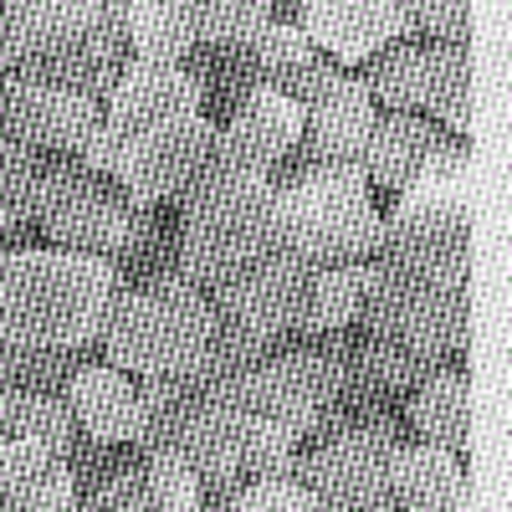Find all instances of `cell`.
<instances>
[{"label":"cell","mask_w":512,"mask_h":512,"mask_svg":"<svg viewBox=\"0 0 512 512\" xmlns=\"http://www.w3.org/2000/svg\"><path fill=\"white\" fill-rule=\"evenodd\" d=\"M297 31L313 41V52L328 57L333 67L349 62H374L379 52L415 41L410 6L405 0H313L297 11Z\"/></svg>","instance_id":"4fadbf2b"},{"label":"cell","mask_w":512,"mask_h":512,"mask_svg":"<svg viewBox=\"0 0 512 512\" xmlns=\"http://www.w3.org/2000/svg\"><path fill=\"white\" fill-rule=\"evenodd\" d=\"M390 507L395 512H466V461L441 446L405 441L390 466Z\"/></svg>","instance_id":"ac0fdd59"},{"label":"cell","mask_w":512,"mask_h":512,"mask_svg":"<svg viewBox=\"0 0 512 512\" xmlns=\"http://www.w3.org/2000/svg\"><path fill=\"white\" fill-rule=\"evenodd\" d=\"M123 292L118 262L57 246L0 256V344L41 354L98 349L103 323Z\"/></svg>","instance_id":"6da1fadb"},{"label":"cell","mask_w":512,"mask_h":512,"mask_svg":"<svg viewBox=\"0 0 512 512\" xmlns=\"http://www.w3.org/2000/svg\"><path fill=\"white\" fill-rule=\"evenodd\" d=\"M405 446V431L395 415L349 420L328 441H313V451L297 456V477L313 492L323 512H395L390 507V466Z\"/></svg>","instance_id":"ba28073f"},{"label":"cell","mask_w":512,"mask_h":512,"mask_svg":"<svg viewBox=\"0 0 512 512\" xmlns=\"http://www.w3.org/2000/svg\"><path fill=\"white\" fill-rule=\"evenodd\" d=\"M313 62H318L313 41L297 31L292 21H267L262 36L246 47V67L256 77V88H287V82L303 67H313Z\"/></svg>","instance_id":"cb8c5ba5"},{"label":"cell","mask_w":512,"mask_h":512,"mask_svg":"<svg viewBox=\"0 0 512 512\" xmlns=\"http://www.w3.org/2000/svg\"><path fill=\"white\" fill-rule=\"evenodd\" d=\"M410 425L425 446L466 456L472 446V379L466 369H441L410 395Z\"/></svg>","instance_id":"d6986e66"},{"label":"cell","mask_w":512,"mask_h":512,"mask_svg":"<svg viewBox=\"0 0 512 512\" xmlns=\"http://www.w3.org/2000/svg\"><path fill=\"white\" fill-rule=\"evenodd\" d=\"M41 164H47V154L26 149L21 139H11L0 128V221L31 231V190H36Z\"/></svg>","instance_id":"4316f807"},{"label":"cell","mask_w":512,"mask_h":512,"mask_svg":"<svg viewBox=\"0 0 512 512\" xmlns=\"http://www.w3.org/2000/svg\"><path fill=\"white\" fill-rule=\"evenodd\" d=\"M472 72V52L466 47H431V41H400V47L379 52L359 82L384 113H431L436 98L451 88L456 77Z\"/></svg>","instance_id":"5bb4252c"},{"label":"cell","mask_w":512,"mask_h":512,"mask_svg":"<svg viewBox=\"0 0 512 512\" xmlns=\"http://www.w3.org/2000/svg\"><path fill=\"white\" fill-rule=\"evenodd\" d=\"M98 123H103V103L41 77L0 72V128L11 139H21L26 149L77 159L82 144L98 134Z\"/></svg>","instance_id":"8fae6325"},{"label":"cell","mask_w":512,"mask_h":512,"mask_svg":"<svg viewBox=\"0 0 512 512\" xmlns=\"http://www.w3.org/2000/svg\"><path fill=\"white\" fill-rule=\"evenodd\" d=\"M134 390H139V441H134V451L149 456V451L175 441L180 420L195 400V379H144Z\"/></svg>","instance_id":"d4e9b609"},{"label":"cell","mask_w":512,"mask_h":512,"mask_svg":"<svg viewBox=\"0 0 512 512\" xmlns=\"http://www.w3.org/2000/svg\"><path fill=\"white\" fill-rule=\"evenodd\" d=\"M472 246H379L364 262L359 333L390 338L441 364L466 354Z\"/></svg>","instance_id":"7a4b0ae2"},{"label":"cell","mask_w":512,"mask_h":512,"mask_svg":"<svg viewBox=\"0 0 512 512\" xmlns=\"http://www.w3.org/2000/svg\"><path fill=\"white\" fill-rule=\"evenodd\" d=\"M308 108L292 103L277 88H251L226 123H216V154L210 164L221 169H246V175H277V169L303 144Z\"/></svg>","instance_id":"7c38bea8"},{"label":"cell","mask_w":512,"mask_h":512,"mask_svg":"<svg viewBox=\"0 0 512 512\" xmlns=\"http://www.w3.org/2000/svg\"><path fill=\"white\" fill-rule=\"evenodd\" d=\"M62 400L77 420V431L93 446H134L139 441V390L128 374L93 359L72 374Z\"/></svg>","instance_id":"2e32d148"},{"label":"cell","mask_w":512,"mask_h":512,"mask_svg":"<svg viewBox=\"0 0 512 512\" xmlns=\"http://www.w3.org/2000/svg\"><path fill=\"white\" fill-rule=\"evenodd\" d=\"M359 308H364V262L313 272L308 303H303V318H297V333H292V338L349 333V328L359 323Z\"/></svg>","instance_id":"44dd1931"},{"label":"cell","mask_w":512,"mask_h":512,"mask_svg":"<svg viewBox=\"0 0 512 512\" xmlns=\"http://www.w3.org/2000/svg\"><path fill=\"white\" fill-rule=\"evenodd\" d=\"M52 466H57V456L41 451V446L26 441V436H11L6 446H0V482H26V477L52 472Z\"/></svg>","instance_id":"1f68e13d"},{"label":"cell","mask_w":512,"mask_h":512,"mask_svg":"<svg viewBox=\"0 0 512 512\" xmlns=\"http://www.w3.org/2000/svg\"><path fill=\"white\" fill-rule=\"evenodd\" d=\"M308 282H313V267H303L292 251L277 246L267 262H256L251 272L221 282L205 297L226 328H236L246 338H262V344H287L297 333V318H303Z\"/></svg>","instance_id":"30bf717a"},{"label":"cell","mask_w":512,"mask_h":512,"mask_svg":"<svg viewBox=\"0 0 512 512\" xmlns=\"http://www.w3.org/2000/svg\"><path fill=\"white\" fill-rule=\"evenodd\" d=\"M98 349H82V354H41V349H11L0 344V379H11L16 390H31V395H62L72 374L82 364H93Z\"/></svg>","instance_id":"484cf974"},{"label":"cell","mask_w":512,"mask_h":512,"mask_svg":"<svg viewBox=\"0 0 512 512\" xmlns=\"http://www.w3.org/2000/svg\"><path fill=\"white\" fill-rule=\"evenodd\" d=\"M277 251V185L272 175L205 164V175L180 200L175 262L180 277L200 292L251 272Z\"/></svg>","instance_id":"3957f363"},{"label":"cell","mask_w":512,"mask_h":512,"mask_svg":"<svg viewBox=\"0 0 512 512\" xmlns=\"http://www.w3.org/2000/svg\"><path fill=\"white\" fill-rule=\"evenodd\" d=\"M446 144H456V139H446L441 123H431V118H420V113H379L374 134L364 144V159H359V175H364V185H379V190L400 195Z\"/></svg>","instance_id":"e0dca14e"},{"label":"cell","mask_w":512,"mask_h":512,"mask_svg":"<svg viewBox=\"0 0 512 512\" xmlns=\"http://www.w3.org/2000/svg\"><path fill=\"white\" fill-rule=\"evenodd\" d=\"M221 512H323L313 502V492L292 477H277V482H246Z\"/></svg>","instance_id":"4dcf8cb0"},{"label":"cell","mask_w":512,"mask_h":512,"mask_svg":"<svg viewBox=\"0 0 512 512\" xmlns=\"http://www.w3.org/2000/svg\"><path fill=\"white\" fill-rule=\"evenodd\" d=\"M108 26V0H11L0 6V72L41 77L88 52Z\"/></svg>","instance_id":"9c48e42d"},{"label":"cell","mask_w":512,"mask_h":512,"mask_svg":"<svg viewBox=\"0 0 512 512\" xmlns=\"http://www.w3.org/2000/svg\"><path fill=\"white\" fill-rule=\"evenodd\" d=\"M185 16L200 52H246L272 21V6H262V0H195V6H185Z\"/></svg>","instance_id":"603a6c76"},{"label":"cell","mask_w":512,"mask_h":512,"mask_svg":"<svg viewBox=\"0 0 512 512\" xmlns=\"http://www.w3.org/2000/svg\"><path fill=\"white\" fill-rule=\"evenodd\" d=\"M221 318L210 297L180 272L118 292L98 338V364L139 379H195L216 349Z\"/></svg>","instance_id":"277c9868"},{"label":"cell","mask_w":512,"mask_h":512,"mask_svg":"<svg viewBox=\"0 0 512 512\" xmlns=\"http://www.w3.org/2000/svg\"><path fill=\"white\" fill-rule=\"evenodd\" d=\"M374 118H379V108H374V98L364 93V82H359L354 72H344L323 98L308 103L303 144H297V154L287 159V169H277L272 180L297 175V169H323V164H349V169H359L364 144H369V134H374Z\"/></svg>","instance_id":"9a60e30c"},{"label":"cell","mask_w":512,"mask_h":512,"mask_svg":"<svg viewBox=\"0 0 512 512\" xmlns=\"http://www.w3.org/2000/svg\"><path fill=\"white\" fill-rule=\"evenodd\" d=\"M144 492L159 512H205V492H200L195 472L185 466V456L169 451V446L144 456Z\"/></svg>","instance_id":"83f0119b"},{"label":"cell","mask_w":512,"mask_h":512,"mask_svg":"<svg viewBox=\"0 0 512 512\" xmlns=\"http://www.w3.org/2000/svg\"><path fill=\"white\" fill-rule=\"evenodd\" d=\"M128 57L154 67H185L195 57V31L180 0H118Z\"/></svg>","instance_id":"ffe728a7"},{"label":"cell","mask_w":512,"mask_h":512,"mask_svg":"<svg viewBox=\"0 0 512 512\" xmlns=\"http://www.w3.org/2000/svg\"><path fill=\"white\" fill-rule=\"evenodd\" d=\"M16 400H21V390L11 379H0V446L16 436Z\"/></svg>","instance_id":"d6a6232c"},{"label":"cell","mask_w":512,"mask_h":512,"mask_svg":"<svg viewBox=\"0 0 512 512\" xmlns=\"http://www.w3.org/2000/svg\"><path fill=\"white\" fill-rule=\"evenodd\" d=\"M0 512H77V477L72 466H52L26 482H0Z\"/></svg>","instance_id":"f1b7e54d"},{"label":"cell","mask_w":512,"mask_h":512,"mask_svg":"<svg viewBox=\"0 0 512 512\" xmlns=\"http://www.w3.org/2000/svg\"><path fill=\"white\" fill-rule=\"evenodd\" d=\"M405 6H410L415 36H425L431 47H466L472 41L477 11L466 0H405Z\"/></svg>","instance_id":"f546056e"},{"label":"cell","mask_w":512,"mask_h":512,"mask_svg":"<svg viewBox=\"0 0 512 512\" xmlns=\"http://www.w3.org/2000/svg\"><path fill=\"white\" fill-rule=\"evenodd\" d=\"M159 210L134 205L123 190H113L103 175H93L82 159L47 154L31 190V231H41L57 251L103 256V262H128L144 236L154 231Z\"/></svg>","instance_id":"52a82bcc"},{"label":"cell","mask_w":512,"mask_h":512,"mask_svg":"<svg viewBox=\"0 0 512 512\" xmlns=\"http://www.w3.org/2000/svg\"><path fill=\"white\" fill-rule=\"evenodd\" d=\"M277 185V246L303 267L328 272L369 262L379 251V205L359 169L323 164L272 180Z\"/></svg>","instance_id":"8992f818"},{"label":"cell","mask_w":512,"mask_h":512,"mask_svg":"<svg viewBox=\"0 0 512 512\" xmlns=\"http://www.w3.org/2000/svg\"><path fill=\"white\" fill-rule=\"evenodd\" d=\"M21 246H26V231L11 226V221H0V256H6V251H21Z\"/></svg>","instance_id":"836d02e7"},{"label":"cell","mask_w":512,"mask_h":512,"mask_svg":"<svg viewBox=\"0 0 512 512\" xmlns=\"http://www.w3.org/2000/svg\"><path fill=\"white\" fill-rule=\"evenodd\" d=\"M210 154H216L210 113H134V118L103 113L98 134L82 144L77 159L134 205L159 210L185 200V190L205 175Z\"/></svg>","instance_id":"5b68a950"},{"label":"cell","mask_w":512,"mask_h":512,"mask_svg":"<svg viewBox=\"0 0 512 512\" xmlns=\"http://www.w3.org/2000/svg\"><path fill=\"white\" fill-rule=\"evenodd\" d=\"M16 436L36 441L41 451H52L62 466H72V472L93 456V441L77 431V420H72L62 395H31V390H21V400H16Z\"/></svg>","instance_id":"7402d4cb"}]
</instances>
